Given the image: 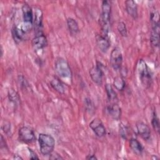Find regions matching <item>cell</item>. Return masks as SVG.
I'll return each instance as SVG.
<instances>
[{
    "label": "cell",
    "instance_id": "1",
    "mask_svg": "<svg viewBox=\"0 0 160 160\" xmlns=\"http://www.w3.org/2000/svg\"><path fill=\"white\" fill-rule=\"evenodd\" d=\"M111 12V4L109 1H103L101 4V14L99 22L101 26L102 35L108 36L109 29V22Z\"/></svg>",
    "mask_w": 160,
    "mask_h": 160
},
{
    "label": "cell",
    "instance_id": "2",
    "mask_svg": "<svg viewBox=\"0 0 160 160\" xmlns=\"http://www.w3.org/2000/svg\"><path fill=\"white\" fill-rule=\"evenodd\" d=\"M38 142L40 151L42 155H50L53 152L55 146V140L51 135L44 133L39 134Z\"/></svg>",
    "mask_w": 160,
    "mask_h": 160
},
{
    "label": "cell",
    "instance_id": "3",
    "mask_svg": "<svg viewBox=\"0 0 160 160\" xmlns=\"http://www.w3.org/2000/svg\"><path fill=\"white\" fill-rule=\"evenodd\" d=\"M22 14L23 22L19 27L26 34L29 32L33 26L34 14L32 8L27 3H24L22 6Z\"/></svg>",
    "mask_w": 160,
    "mask_h": 160
},
{
    "label": "cell",
    "instance_id": "4",
    "mask_svg": "<svg viewBox=\"0 0 160 160\" xmlns=\"http://www.w3.org/2000/svg\"><path fill=\"white\" fill-rule=\"evenodd\" d=\"M136 68L141 83L145 87H149L151 83L152 76L146 62L143 59H139Z\"/></svg>",
    "mask_w": 160,
    "mask_h": 160
},
{
    "label": "cell",
    "instance_id": "5",
    "mask_svg": "<svg viewBox=\"0 0 160 160\" xmlns=\"http://www.w3.org/2000/svg\"><path fill=\"white\" fill-rule=\"evenodd\" d=\"M56 73L62 78L70 79L72 77V71L68 61L61 57L56 58L54 62Z\"/></svg>",
    "mask_w": 160,
    "mask_h": 160
},
{
    "label": "cell",
    "instance_id": "6",
    "mask_svg": "<svg viewBox=\"0 0 160 160\" xmlns=\"http://www.w3.org/2000/svg\"><path fill=\"white\" fill-rule=\"evenodd\" d=\"M19 139L26 144H29L36 140V136L34 131L28 126H22L20 128L18 131Z\"/></svg>",
    "mask_w": 160,
    "mask_h": 160
},
{
    "label": "cell",
    "instance_id": "7",
    "mask_svg": "<svg viewBox=\"0 0 160 160\" xmlns=\"http://www.w3.org/2000/svg\"><path fill=\"white\" fill-rule=\"evenodd\" d=\"M110 63L114 70L121 69L122 64V55L121 49L115 47L111 52Z\"/></svg>",
    "mask_w": 160,
    "mask_h": 160
},
{
    "label": "cell",
    "instance_id": "8",
    "mask_svg": "<svg viewBox=\"0 0 160 160\" xmlns=\"http://www.w3.org/2000/svg\"><path fill=\"white\" fill-rule=\"evenodd\" d=\"M104 72L98 62L97 65L92 66L89 70V76L92 81L96 84L100 86L102 84Z\"/></svg>",
    "mask_w": 160,
    "mask_h": 160
},
{
    "label": "cell",
    "instance_id": "9",
    "mask_svg": "<svg viewBox=\"0 0 160 160\" xmlns=\"http://www.w3.org/2000/svg\"><path fill=\"white\" fill-rule=\"evenodd\" d=\"M89 127L99 138H102L106 135V130L102 122L99 118H95L89 123Z\"/></svg>",
    "mask_w": 160,
    "mask_h": 160
},
{
    "label": "cell",
    "instance_id": "10",
    "mask_svg": "<svg viewBox=\"0 0 160 160\" xmlns=\"http://www.w3.org/2000/svg\"><path fill=\"white\" fill-rule=\"evenodd\" d=\"M32 46L35 51L42 50L48 44V41L46 36L42 33L35 34V36L32 39Z\"/></svg>",
    "mask_w": 160,
    "mask_h": 160
},
{
    "label": "cell",
    "instance_id": "11",
    "mask_svg": "<svg viewBox=\"0 0 160 160\" xmlns=\"http://www.w3.org/2000/svg\"><path fill=\"white\" fill-rule=\"evenodd\" d=\"M33 28L35 34L42 33V12L40 8H36L34 12Z\"/></svg>",
    "mask_w": 160,
    "mask_h": 160
},
{
    "label": "cell",
    "instance_id": "12",
    "mask_svg": "<svg viewBox=\"0 0 160 160\" xmlns=\"http://www.w3.org/2000/svg\"><path fill=\"white\" fill-rule=\"evenodd\" d=\"M151 31L150 41L154 47H158L159 45V22L151 23Z\"/></svg>",
    "mask_w": 160,
    "mask_h": 160
},
{
    "label": "cell",
    "instance_id": "13",
    "mask_svg": "<svg viewBox=\"0 0 160 160\" xmlns=\"http://www.w3.org/2000/svg\"><path fill=\"white\" fill-rule=\"evenodd\" d=\"M136 129L138 134L144 140L148 141L151 138L150 128L142 122H138L136 124Z\"/></svg>",
    "mask_w": 160,
    "mask_h": 160
},
{
    "label": "cell",
    "instance_id": "14",
    "mask_svg": "<svg viewBox=\"0 0 160 160\" xmlns=\"http://www.w3.org/2000/svg\"><path fill=\"white\" fill-rule=\"evenodd\" d=\"M96 44L98 48L102 52H106L110 47V42L108 36L102 34L96 36Z\"/></svg>",
    "mask_w": 160,
    "mask_h": 160
},
{
    "label": "cell",
    "instance_id": "15",
    "mask_svg": "<svg viewBox=\"0 0 160 160\" xmlns=\"http://www.w3.org/2000/svg\"><path fill=\"white\" fill-rule=\"evenodd\" d=\"M126 10L127 13L133 19H136L138 17V5L135 1L132 0H128L125 2Z\"/></svg>",
    "mask_w": 160,
    "mask_h": 160
},
{
    "label": "cell",
    "instance_id": "16",
    "mask_svg": "<svg viewBox=\"0 0 160 160\" xmlns=\"http://www.w3.org/2000/svg\"><path fill=\"white\" fill-rule=\"evenodd\" d=\"M108 114L115 120H119L121 115V109L117 104H111L106 108Z\"/></svg>",
    "mask_w": 160,
    "mask_h": 160
},
{
    "label": "cell",
    "instance_id": "17",
    "mask_svg": "<svg viewBox=\"0 0 160 160\" xmlns=\"http://www.w3.org/2000/svg\"><path fill=\"white\" fill-rule=\"evenodd\" d=\"M129 147L132 151L137 154L141 155L143 152V147L141 142L135 138H131L129 140Z\"/></svg>",
    "mask_w": 160,
    "mask_h": 160
},
{
    "label": "cell",
    "instance_id": "18",
    "mask_svg": "<svg viewBox=\"0 0 160 160\" xmlns=\"http://www.w3.org/2000/svg\"><path fill=\"white\" fill-rule=\"evenodd\" d=\"M50 84L57 92L61 94H64L65 92V87L63 82L56 77L52 78L50 81Z\"/></svg>",
    "mask_w": 160,
    "mask_h": 160
},
{
    "label": "cell",
    "instance_id": "19",
    "mask_svg": "<svg viewBox=\"0 0 160 160\" xmlns=\"http://www.w3.org/2000/svg\"><path fill=\"white\" fill-rule=\"evenodd\" d=\"M67 25H68V29L71 34L76 35L79 32V26L77 21L74 19L71 18H68Z\"/></svg>",
    "mask_w": 160,
    "mask_h": 160
},
{
    "label": "cell",
    "instance_id": "20",
    "mask_svg": "<svg viewBox=\"0 0 160 160\" xmlns=\"http://www.w3.org/2000/svg\"><path fill=\"white\" fill-rule=\"evenodd\" d=\"M12 34L14 41L16 43H19L23 39L25 33L19 27L14 26L12 29Z\"/></svg>",
    "mask_w": 160,
    "mask_h": 160
},
{
    "label": "cell",
    "instance_id": "21",
    "mask_svg": "<svg viewBox=\"0 0 160 160\" xmlns=\"http://www.w3.org/2000/svg\"><path fill=\"white\" fill-rule=\"evenodd\" d=\"M105 89L108 99L111 102H115L118 99V96L112 85L108 83L106 84L105 86Z\"/></svg>",
    "mask_w": 160,
    "mask_h": 160
},
{
    "label": "cell",
    "instance_id": "22",
    "mask_svg": "<svg viewBox=\"0 0 160 160\" xmlns=\"http://www.w3.org/2000/svg\"><path fill=\"white\" fill-rule=\"evenodd\" d=\"M8 98L9 101L14 105V106H18L19 103L20 101V98L18 94V93L14 90L13 89H10L8 91Z\"/></svg>",
    "mask_w": 160,
    "mask_h": 160
},
{
    "label": "cell",
    "instance_id": "23",
    "mask_svg": "<svg viewBox=\"0 0 160 160\" xmlns=\"http://www.w3.org/2000/svg\"><path fill=\"white\" fill-rule=\"evenodd\" d=\"M113 85L117 90L123 91L126 86V82L122 76H117L114 79Z\"/></svg>",
    "mask_w": 160,
    "mask_h": 160
},
{
    "label": "cell",
    "instance_id": "24",
    "mask_svg": "<svg viewBox=\"0 0 160 160\" xmlns=\"http://www.w3.org/2000/svg\"><path fill=\"white\" fill-rule=\"evenodd\" d=\"M117 29L119 32V33L121 34L122 37H126L128 36V30L126 26V24L120 21L118 22L117 26Z\"/></svg>",
    "mask_w": 160,
    "mask_h": 160
},
{
    "label": "cell",
    "instance_id": "25",
    "mask_svg": "<svg viewBox=\"0 0 160 160\" xmlns=\"http://www.w3.org/2000/svg\"><path fill=\"white\" fill-rule=\"evenodd\" d=\"M151 123H152V128L154 129V131H156L157 132H159V118H158L155 111L153 112V114H152Z\"/></svg>",
    "mask_w": 160,
    "mask_h": 160
},
{
    "label": "cell",
    "instance_id": "26",
    "mask_svg": "<svg viewBox=\"0 0 160 160\" xmlns=\"http://www.w3.org/2000/svg\"><path fill=\"white\" fill-rule=\"evenodd\" d=\"M84 104H85L86 109L88 111H89L90 113L94 112V104L89 98H86L84 99Z\"/></svg>",
    "mask_w": 160,
    "mask_h": 160
},
{
    "label": "cell",
    "instance_id": "27",
    "mask_svg": "<svg viewBox=\"0 0 160 160\" xmlns=\"http://www.w3.org/2000/svg\"><path fill=\"white\" fill-rule=\"evenodd\" d=\"M120 134H121V136L124 139H127V137L128 136V134H129L128 128L122 124H121L120 126Z\"/></svg>",
    "mask_w": 160,
    "mask_h": 160
},
{
    "label": "cell",
    "instance_id": "28",
    "mask_svg": "<svg viewBox=\"0 0 160 160\" xmlns=\"http://www.w3.org/2000/svg\"><path fill=\"white\" fill-rule=\"evenodd\" d=\"M2 129L6 134H8L11 131V123L8 121H4L2 124Z\"/></svg>",
    "mask_w": 160,
    "mask_h": 160
},
{
    "label": "cell",
    "instance_id": "29",
    "mask_svg": "<svg viewBox=\"0 0 160 160\" xmlns=\"http://www.w3.org/2000/svg\"><path fill=\"white\" fill-rule=\"evenodd\" d=\"M28 151L29 152V154H30V156H29V158L31 159H39V157L38 156L37 154L35 152V151H34L32 149L28 148Z\"/></svg>",
    "mask_w": 160,
    "mask_h": 160
},
{
    "label": "cell",
    "instance_id": "30",
    "mask_svg": "<svg viewBox=\"0 0 160 160\" xmlns=\"http://www.w3.org/2000/svg\"><path fill=\"white\" fill-rule=\"evenodd\" d=\"M49 159H56V160H60V159H63V158L61 155H59V154H57L56 152L54 153V154H52V152L50 154Z\"/></svg>",
    "mask_w": 160,
    "mask_h": 160
},
{
    "label": "cell",
    "instance_id": "31",
    "mask_svg": "<svg viewBox=\"0 0 160 160\" xmlns=\"http://www.w3.org/2000/svg\"><path fill=\"white\" fill-rule=\"evenodd\" d=\"M2 148H7V144L6 142L2 136V135H1V149H2Z\"/></svg>",
    "mask_w": 160,
    "mask_h": 160
},
{
    "label": "cell",
    "instance_id": "32",
    "mask_svg": "<svg viewBox=\"0 0 160 160\" xmlns=\"http://www.w3.org/2000/svg\"><path fill=\"white\" fill-rule=\"evenodd\" d=\"M86 159H91V160H96L98 159V158H96V156L95 155H88L87 157H86Z\"/></svg>",
    "mask_w": 160,
    "mask_h": 160
},
{
    "label": "cell",
    "instance_id": "33",
    "mask_svg": "<svg viewBox=\"0 0 160 160\" xmlns=\"http://www.w3.org/2000/svg\"><path fill=\"white\" fill-rule=\"evenodd\" d=\"M14 158L15 159H22V158L21 156H18V155H14Z\"/></svg>",
    "mask_w": 160,
    "mask_h": 160
},
{
    "label": "cell",
    "instance_id": "34",
    "mask_svg": "<svg viewBox=\"0 0 160 160\" xmlns=\"http://www.w3.org/2000/svg\"><path fill=\"white\" fill-rule=\"evenodd\" d=\"M152 158V159H158V157H156V156H155V157H154V158Z\"/></svg>",
    "mask_w": 160,
    "mask_h": 160
}]
</instances>
